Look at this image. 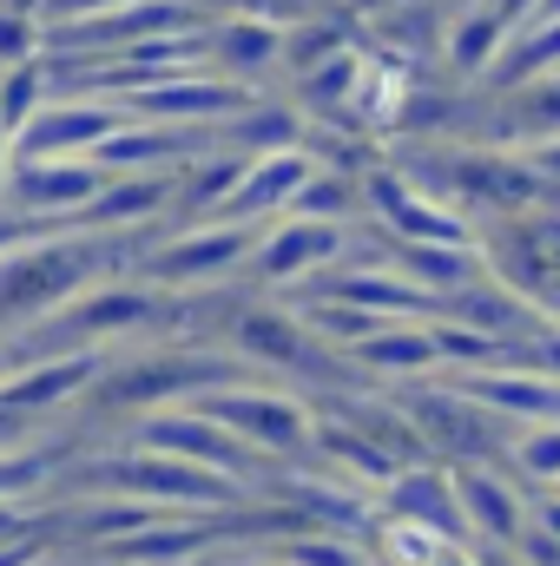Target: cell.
Returning a JSON list of instances; mask_svg holds the SVG:
<instances>
[{
	"instance_id": "5bb4252c",
	"label": "cell",
	"mask_w": 560,
	"mask_h": 566,
	"mask_svg": "<svg viewBox=\"0 0 560 566\" xmlns=\"http://www.w3.org/2000/svg\"><path fill=\"white\" fill-rule=\"evenodd\" d=\"M548 73H560V13H535V20H521L508 33L501 60L488 66V86L495 93H515V86H535Z\"/></svg>"
},
{
	"instance_id": "8992f818",
	"label": "cell",
	"mask_w": 560,
	"mask_h": 566,
	"mask_svg": "<svg viewBox=\"0 0 560 566\" xmlns=\"http://www.w3.org/2000/svg\"><path fill=\"white\" fill-rule=\"evenodd\" d=\"M317 171H323V158H317L310 145H283V151L251 158V165H245L238 198L225 205V218H231V224H265V218H283V211L297 205V191H303Z\"/></svg>"
},
{
	"instance_id": "d6a6232c",
	"label": "cell",
	"mask_w": 560,
	"mask_h": 566,
	"mask_svg": "<svg viewBox=\"0 0 560 566\" xmlns=\"http://www.w3.org/2000/svg\"><path fill=\"white\" fill-rule=\"evenodd\" d=\"M0 382H7V356H0Z\"/></svg>"
},
{
	"instance_id": "44dd1931",
	"label": "cell",
	"mask_w": 560,
	"mask_h": 566,
	"mask_svg": "<svg viewBox=\"0 0 560 566\" xmlns=\"http://www.w3.org/2000/svg\"><path fill=\"white\" fill-rule=\"evenodd\" d=\"M158 316V296L152 290H100L93 303H73L66 323L86 329V336H113V329H133V323H152Z\"/></svg>"
},
{
	"instance_id": "9a60e30c",
	"label": "cell",
	"mask_w": 560,
	"mask_h": 566,
	"mask_svg": "<svg viewBox=\"0 0 560 566\" xmlns=\"http://www.w3.org/2000/svg\"><path fill=\"white\" fill-rule=\"evenodd\" d=\"M462 396L495 409V416H515L521 428H541L560 416V382L554 376H462Z\"/></svg>"
},
{
	"instance_id": "7c38bea8",
	"label": "cell",
	"mask_w": 560,
	"mask_h": 566,
	"mask_svg": "<svg viewBox=\"0 0 560 566\" xmlns=\"http://www.w3.org/2000/svg\"><path fill=\"white\" fill-rule=\"evenodd\" d=\"M508 33H515V20H508L495 0H468L462 13H448V40H442V53H448V66H455L462 80H488V66L501 60Z\"/></svg>"
},
{
	"instance_id": "4dcf8cb0",
	"label": "cell",
	"mask_w": 560,
	"mask_h": 566,
	"mask_svg": "<svg viewBox=\"0 0 560 566\" xmlns=\"http://www.w3.org/2000/svg\"><path fill=\"white\" fill-rule=\"evenodd\" d=\"M495 7H501V13H508V20H515V27H521V20H535V13H541V7H548V0H495Z\"/></svg>"
},
{
	"instance_id": "5b68a950",
	"label": "cell",
	"mask_w": 560,
	"mask_h": 566,
	"mask_svg": "<svg viewBox=\"0 0 560 566\" xmlns=\"http://www.w3.org/2000/svg\"><path fill=\"white\" fill-rule=\"evenodd\" d=\"M258 244H265V224H231V218H218V224H185L178 244H165V251L145 258V277H158V283L225 277V271H238L245 258H258Z\"/></svg>"
},
{
	"instance_id": "7a4b0ae2",
	"label": "cell",
	"mask_w": 560,
	"mask_h": 566,
	"mask_svg": "<svg viewBox=\"0 0 560 566\" xmlns=\"http://www.w3.org/2000/svg\"><path fill=\"white\" fill-rule=\"evenodd\" d=\"M126 113L152 119V126H225V119L251 113V86H238L225 73H172V80L126 93Z\"/></svg>"
},
{
	"instance_id": "52a82bcc",
	"label": "cell",
	"mask_w": 560,
	"mask_h": 566,
	"mask_svg": "<svg viewBox=\"0 0 560 566\" xmlns=\"http://www.w3.org/2000/svg\"><path fill=\"white\" fill-rule=\"evenodd\" d=\"M106 481H113L120 494H152V501H178V507H225V501H231L225 474L191 468V461L158 454V448H145V461H113Z\"/></svg>"
},
{
	"instance_id": "3957f363",
	"label": "cell",
	"mask_w": 560,
	"mask_h": 566,
	"mask_svg": "<svg viewBox=\"0 0 560 566\" xmlns=\"http://www.w3.org/2000/svg\"><path fill=\"white\" fill-rule=\"evenodd\" d=\"M126 126V99H46L27 133H13V158H93V145Z\"/></svg>"
},
{
	"instance_id": "2e32d148",
	"label": "cell",
	"mask_w": 560,
	"mask_h": 566,
	"mask_svg": "<svg viewBox=\"0 0 560 566\" xmlns=\"http://www.w3.org/2000/svg\"><path fill=\"white\" fill-rule=\"evenodd\" d=\"M455 494H462V514H468V534L475 541H521V527H528V507L515 501V488H501L488 468H462L455 474Z\"/></svg>"
},
{
	"instance_id": "30bf717a",
	"label": "cell",
	"mask_w": 560,
	"mask_h": 566,
	"mask_svg": "<svg viewBox=\"0 0 560 566\" xmlns=\"http://www.w3.org/2000/svg\"><path fill=\"white\" fill-rule=\"evenodd\" d=\"M330 258H343V224H317V218H283L265 224L258 244V277H310Z\"/></svg>"
},
{
	"instance_id": "277c9868",
	"label": "cell",
	"mask_w": 560,
	"mask_h": 566,
	"mask_svg": "<svg viewBox=\"0 0 560 566\" xmlns=\"http://www.w3.org/2000/svg\"><path fill=\"white\" fill-rule=\"evenodd\" d=\"M100 191H106V171L93 158H13V171H7L13 211L20 218H40V224L80 218Z\"/></svg>"
},
{
	"instance_id": "7402d4cb",
	"label": "cell",
	"mask_w": 560,
	"mask_h": 566,
	"mask_svg": "<svg viewBox=\"0 0 560 566\" xmlns=\"http://www.w3.org/2000/svg\"><path fill=\"white\" fill-rule=\"evenodd\" d=\"M501 119H508V133H521V139H560V73L535 80V86H515Z\"/></svg>"
},
{
	"instance_id": "8fae6325",
	"label": "cell",
	"mask_w": 560,
	"mask_h": 566,
	"mask_svg": "<svg viewBox=\"0 0 560 566\" xmlns=\"http://www.w3.org/2000/svg\"><path fill=\"white\" fill-rule=\"evenodd\" d=\"M211 416L231 428L238 441H258V448H271V454L297 448V441L310 434L303 409H297L290 396H265V389H251V396H218V402H211Z\"/></svg>"
},
{
	"instance_id": "f546056e",
	"label": "cell",
	"mask_w": 560,
	"mask_h": 566,
	"mask_svg": "<svg viewBox=\"0 0 560 566\" xmlns=\"http://www.w3.org/2000/svg\"><path fill=\"white\" fill-rule=\"evenodd\" d=\"M528 356H535V363H548V376L560 382V329H554V336H541V343H535Z\"/></svg>"
},
{
	"instance_id": "ac0fdd59",
	"label": "cell",
	"mask_w": 560,
	"mask_h": 566,
	"mask_svg": "<svg viewBox=\"0 0 560 566\" xmlns=\"http://www.w3.org/2000/svg\"><path fill=\"white\" fill-rule=\"evenodd\" d=\"M356 86H363V53L343 46L336 60H323V66H310V73L297 80V106L317 113V119H343L350 99H356Z\"/></svg>"
},
{
	"instance_id": "e0dca14e",
	"label": "cell",
	"mask_w": 560,
	"mask_h": 566,
	"mask_svg": "<svg viewBox=\"0 0 560 566\" xmlns=\"http://www.w3.org/2000/svg\"><path fill=\"white\" fill-rule=\"evenodd\" d=\"M396 514H409L435 534H455V541H475L468 534V514H462V494H448L442 474H396Z\"/></svg>"
},
{
	"instance_id": "ba28073f",
	"label": "cell",
	"mask_w": 560,
	"mask_h": 566,
	"mask_svg": "<svg viewBox=\"0 0 560 566\" xmlns=\"http://www.w3.org/2000/svg\"><path fill=\"white\" fill-rule=\"evenodd\" d=\"M145 448L178 454V461H191V468H211V474H225V481L245 468V441L218 422L211 409H205V416H198V409H165V416H152V422H145Z\"/></svg>"
},
{
	"instance_id": "6da1fadb",
	"label": "cell",
	"mask_w": 560,
	"mask_h": 566,
	"mask_svg": "<svg viewBox=\"0 0 560 566\" xmlns=\"http://www.w3.org/2000/svg\"><path fill=\"white\" fill-rule=\"evenodd\" d=\"M106 271V238L86 231V238H27L20 251L0 258V323H33L46 310H60L86 277Z\"/></svg>"
},
{
	"instance_id": "4fadbf2b",
	"label": "cell",
	"mask_w": 560,
	"mask_h": 566,
	"mask_svg": "<svg viewBox=\"0 0 560 566\" xmlns=\"http://www.w3.org/2000/svg\"><path fill=\"white\" fill-rule=\"evenodd\" d=\"M165 205H178L172 171H126V178H106V191L80 211V218H86L80 231H120V224H145V218H158Z\"/></svg>"
},
{
	"instance_id": "d6986e66",
	"label": "cell",
	"mask_w": 560,
	"mask_h": 566,
	"mask_svg": "<svg viewBox=\"0 0 560 566\" xmlns=\"http://www.w3.org/2000/svg\"><path fill=\"white\" fill-rule=\"evenodd\" d=\"M336 303H356V310H376V316H396V310H435V296L409 277H383V271H350V277H330Z\"/></svg>"
},
{
	"instance_id": "1f68e13d",
	"label": "cell",
	"mask_w": 560,
	"mask_h": 566,
	"mask_svg": "<svg viewBox=\"0 0 560 566\" xmlns=\"http://www.w3.org/2000/svg\"><path fill=\"white\" fill-rule=\"evenodd\" d=\"M541 527H548V534H554V541H560V494H554V501H548V507H541Z\"/></svg>"
},
{
	"instance_id": "cb8c5ba5",
	"label": "cell",
	"mask_w": 560,
	"mask_h": 566,
	"mask_svg": "<svg viewBox=\"0 0 560 566\" xmlns=\"http://www.w3.org/2000/svg\"><path fill=\"white\" fill-rule=\"evenodd\" d=\"M27 60H46V20H40V0H13V7H0V66H27Z\"/></svg>"
},
{
	"instance_id": "9c48e42d",
	"label": "cell",
	"mask_w": 560,
	"mask_h": 566,
	"mask_svg": "<svg viewBox=\"0 0 560 566\" xmlns=\"http://www.w3.org/2000/svg\"><path fill=\"white\" fill-rule=\"evenodd\" d=\"M205 60L225 73V80H258V73H271L283 66V27L278 20H265V13H238V20H218V27H205Z\"/></svg>"
},
{
	"instance_id": "ffe728a7",
	"label": "cell",
	"mask_w": 560,
	"mask_h": 566,
	"mask_svg": "<svg viewBox=\"0 0 560 566\" xmlns=\"http://www.w3.org/2000/svg\"><path fill=\"white\" fill-rule=\"evenodd\" d=\"M93 369H100V356H60V363L33 369V376H20V382H0V409H46V402H66Z\"/></svg>"
},
{
	"instance_id": "484cf974",
	"label": "cell",
	"mask_w": 560,
	"mask_h": 566,
	"mask_svg": "<svg viewBox=\"0 0 560 566\" xmlns=\"http://www.w3.org/2000/svg\"><path fill=\"white\" fill-rule=\"evenodd\" d=\"M283 566H363V554L350 541H310V547H290Z\"/></svg>"
},
{
	"instance_id": "83f0119b",
	"label": "cell",
	"mask_w": 560,
	"mask_h": 566,
	"mask_svg": "<svg viewBox=\"0 0 560 566\" xmlns=\"http://www.w3.org/2000/svg\"><path fill=\"white\" fill-rule=\"evenodd\" d=\"M191 547H198V534H145V541L126 547V560H178Z\"/></svg>"
},
{
	"instance_id": "f1b7e54d",
	"label": "cell",
	"mask_w": 560,
	"mask_h": 566,
	"mask_svg": "<svg viewBox=\"0 0 560 566\" xmlns=\"http://www.w3.org/2000/svg\"><path fill=\"white\" fill-rule=\"evenodd\" d=\"M46 474V461H33V454H7L0 461V494H13V488H33Z\"/></svg>"
},
{
	"instance_id": "836d02e7",
	"label": "cell",
	"mask_w": 560,
	"mask_h": 566,
	"mask_svg": "<svg viewBox=\"0 0 560 566\" xmlns=\"http://www.w3.org/2000/svg\"><path fill=\"white\" fill-rule=\"evenodd\" d=\"M0 441H7V422H0Z\"/></svg>"
},
{
	"instance_id": "d4e9b609",
	"label": "cell",
	"mask_w": 560,
	"mask_h": 566,
	"mask_svg": "<svg viewBox=\"0 0 560 566\" xmlns=\"http://www.w3.org/2000/svg\"><path fill=\"white\" fill-rule=\"evenodd\" d=\"M508 461L521 481H554L560 488V422H541V428H521L508 441Z\"/></svg>"
},
{
	"instance_id": "4316f807",
	"label": "cell",
	"mask_w": 560,
	"mask_h": 566,
	"mask_svg": "<svg viewBox=\"0 0 560 566\" xmlns=\"http://www.w3.org/2000/svg\"><path fill=\"white\" fill-rule=\"evenodd\" d=\"M113 7H126V0H40V20L46 27H80V20L113 13Z\"/></svg>"
},
{
	"instance_id": "603a6c76",
	"label": "cell",
	"mask_w": 560,
	"mask_h": 566,
	"mask_svg": "<svg viewBox=\"0 0 560 566\" xmlns=\"http://www.w3.org/2000/svg\"><path fill=\"white\" fill-rule=\"evenodd\" d=\"M46 86H53L46 60H27V66H0V119H7V133H27V119L46 106Z\"/></svg>"
}]
</instances>
